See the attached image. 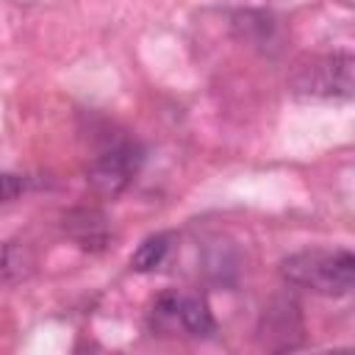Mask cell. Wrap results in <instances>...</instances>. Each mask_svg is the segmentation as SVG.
<instances>
[{
  "label": "cell",
  "instance_id": "1",
  "mask_svg": "<svg viewBox=\"0 0 355 355\" xmlns=\"http://www.w3.org/2000/svg\"><path fill=\"white\" fill-rule=\"evenodd\" d=\"M280 272L291 286L324 297H344L352 288L355 258L349 250H305L288 255Z\"/></svg>",
  "mask_w": 355,
  "mask_h": 355
},
{
  "label": "cell",
  "instance_id": "2",
  "mask_svg": "<svg viewBox=\"0 0 355 355\" xmlns=\"http://www.w3.org/2000/svg\"><path fill=\"white\" fill-rule=\"evenodd\" d=\"M352 55L333 53L324 58H313L294 78V92L305 97H338L347 100L352 94Z\"/></svg>",
  "mask_w": 355,
  "mask_h": 355
},
{
  "label": "cell",
  "instance_id": "3",
  "mask_svg": "<svg viewBox=\"0 0 355 355\" xmlns=\"http://www.w3.org/2000/svg\"><path fill=\"white\" fill-rule=\"evenodd\" d=\"M153 322L161 330L180 327L183 333L194 338H205L216 330V322L211 316V308L205 300L178 291H164L153 305Z\"/></svg>",
  "mask_w": 355,
  "mask_h": 355
},
{
  "label": "cell",
  "instance_id": "4",
  "mask_svg": "<svg viewBox=\"0 0 355 355\" xmlns=\"http://www.w3.org/2000/svg\"><path fill=\"white\" fill-rule=\"evenodd\" d=\"M139 164H141L139 150L130 141H116V144L105 147L97 155V161L92 164V175L89 178L100 191L116 194L130 183V178L136 175Z\"/></svg>",
  "mask_w": 355,
  "mask_h": 355
},
{
  "label": "cell",
  "instance_id": "5",
  "mask_svg": "<svg viewBox=\"0 0 355 355\" xmlns=\"http://www.w3.org/2000/svg\"><path fill=\"white\" fill-rule=\"evenodd\" d=\"M69 233L83 244V247H103L105 239H108V230H105V219L94 211H78L69 216Z\"/></svg>",
  "mask_w": 355,
  "mask_h": 355
},
{
  "label": "cell",
  "instance_id": "6",
  "mask_svg": "<svg viewBox=\"0 0 355 355\" xmlns=\"http://www.w3.org/2000/svg\"><path fill=\"white\" fill-rule=\"evenodd\" d=\"M172 239H169V233H155V236H147L139 247H136V252L130 255V266L136 269V272H153V269H158L164 261H166V255H169V244Z\"/></svg>",
  "mask_w": 355,
  "mask_h": 355
},
{
  "label": "cell",
  "instance_id": "7",
  "mask_svg": "<svg viewBox=\"0 0 355 355\" xmlns=\"http://www.w3.org/2000/svg\"><path fill=\"white\" fill-rule=\"evenodd\" d=\"M28 180L22 175H11V172H0V205L14 202L22 191H25Z\"/></svg>",
  "mask_w": 355,
  "mask_h": 355
}]
</instances>
